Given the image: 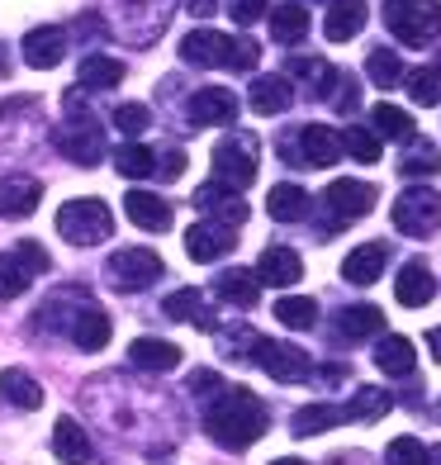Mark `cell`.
<instances>
[{
	"instance_id": "cell-7",
	"label": "cell",
	"mask_w": 441,
	"mask_h": 465,
	"mask_svg": "<svg viewBox=\"0 0 441 465\" xmlns=\"http://www.w3.org/2000/svg\"><path fill=\"white\" fill-rule=\"evenodd\" d=\"M394 228L408 232V238H427L441 228V195L427 185H413L394 200Z\"/></svg>"
},
{
	"instance_id": "cell-4",
	"label": "cell",
	"mask_w": 441,
	"mask_h": 465,
	"mask_svg": "<svg viewBox=\"0 0 441 465\" xmlns=\"http://www.w3.org/2000/svg\"><path fill=\"white\" fill-rule=\"evenodd\" d=\"M385 25L398 44L423 48L441 34V5L436 0H385Z\"/></svg>"
},
{
	"instance_id": "cell-23",
	"label": "cell",
	"mask_w": 441,
	"mask_h": 465,
	"mask_svg": "<svg viewBox=\"0 0 441 465\" xmlns=\"http://www.w3.org/2000/svg\"><path fill=\"white\" fill-rule=\"evenodd\" d=\"M361 29H366V0H332V10L323 19V34L332 44H347V38H356Z\"/></svg>"
},
{
	"instance_id": "cell-44",
	"label": "cell",
	"mask_w": 441,
	"mask_h": 465,
	"mask_svg": "<svg viewBox=\"0 0 441 465\" xmlns=\"http://www.w3.org/2000/svg\"><path fill=\"white\" fill-rule=\"evenodd\" d=\"M114 129L138 138L142 129H152V110H147V104H119V110H114Z\"/></svg>"
},
{
	"instance_id": "cell-29",
	"label": "cell",
	"mask_w": 441,
	"mask_h": 465,
	"mask_svg": "<svg viewBox=\"0 0 441 465\" xmlns=\"http://www.w3.org/2000/svg\"><path fill=\"white\" fill-rule=\"evenodd\" d=\"M385 328V313L375 309V304H351L338 313V332L347 337V342H361V337H375Z\"/></svg>"
},
{
	"instance_id": "cell-31",
	"label": "cell",
	"mask_w": 441,
	"mask_h": 465,
	"mask_svg": "<svg viewBox=\"0 0 441 465\" xmlns=\"http://www.w3.org/2000/svg\"><path fill=\"white\" fill-rule=\"evenodd\" d=\"M110 319H104L100 309H86L81 319H72V342L81 347V351H100V347H110Z\"/></svg>"
},
{
	"instance_id": "cell-24",
	"label": "cell",
	"mask_w": 441,
	"mask_h": 465,
	"mask_svg": "<svg viewBox=\"0 0 441 465\" xmlns=\"http://www.w3.org/2000/svg\"><path fill=\"white\" fill-rule=\"evenodd\" d=\"M247 104H251L257 114H285L289 104H294V91H289V81H285V76H261L257 86H251Z\"/></svg>"
},
{
	"instance_id": "cell-53",
	"label": "cell",
	"mask_w": 441,
	"mask_h": 465,
	"mask_svg": "<svg viewBox=\"0 0 441 465\" xmlns=\"http://www.w3.org/2000/svg\"><path fill=\"white\" fill-rule=\"evenodd\" d=\"M270 465H309V460H294V456H280V460H270Z\"/></svg>"
},
{
	"instance_id": "cell-52",
	"label": "cell",
	"mask_w": 441,
	"mask_h": 465,
	"mask_svg": "<svg viewBox=\"0 0 441 465\" xmlns=\"http://www.w3.org/2000/svg\"><path fill=\"white\" fill-rule=\"evenodd\" d=\"M427 347H432V356H436V361H441V323L427 332Z\"/></svg>"
},
{
	"instance_id": "cell-8",
	"label": "cell",
	"mask_w": 441,
	"mask_h": 465,
	"mask_svg": "<svg viewBox=\"0 0 441 465\" xmlns=\"http://www.w3.org/2000/svg\"><path fill=\"white\" fill-rule=\"evenodd\" d=\"M57 153L72 157L76 166H100L104 162V129L91 119V114H72L67 129H57Z\"/></svg>"
},
{
	"instance_id": "cell-17",
	"label": "cell",
	"mask_w": 441,
	"mask_h": 465,
	"mask_svg": "<svg viewBox=\"0 0 441 465\" xmlns=\"http://www.w3.org/2000/svg\"><path fill=\"white\" fill-rule=\"evenodd\" d=\"M62 53H67V29H57V25H44V29H29L24 34V62L38 72H48L62 62Z\"/></svg>"
},
{
	"instance_id": "cell-22",
	"label": "cell",
	"mask_w": 441,
	"mask_h": 465,
	"mask_svg": "<svg viewBox=\"0 0 441 465\" xmlns=\"http://www.w3.org/2000/svg\"><path fill=\"white\" fill-rule=\"evenodd\" d=\"M53 456L62 465H86L91 460V437H86V428H81L76 418H57V428H53Z\"/></svg>"
},
{
	"instance_id": "cell-37",
	"label": "cell",
	"mask_w": 441,
	"mask_h": 465,
	"mask_svg": "<svg viewBox=\"0 0 441 465\" xmlns=\"http://www.w3.org/2000/svg\"><path fill=\"white\" fill-rule=\"evenodd\" d=\"M389 404H394V399H389L385 390L366 385V390H356V394H351V404L342 409V418H361V422H370V418H385Z\"/></svg>"
},
{
	"instance_id": "cell-33",
	"label": "cell",
	"mask_w": 441,
	"mask_h": 465,
	"mask_svg": "<svg viewBox=\"0 0 441 465\" xmlns=\"http://www.w3.org/2000/svg\"><path fill=\"white\" fill-rule=\"evenodd\" d=\"M166 313H172L176 323L214 328V313L204 309V300H200V290H176V294H166Z\"/></svg>"
},
{
	"instance_id": "cell-2",
	"label": "cell",
	"mask_w": 441,
	"mask_h": 465,
	"mask_svg": "<svg viewBox=\"0 0 441 465\" xmlns=\"http://www.w3.org/2000/svg\"><path fill=\"white\" fill-rule=\"evenodd\" d=\"M181 57L191 62V67L251 72V67H257V44H251V38H223L219 29H195V34H185Z\"/></svg>"
},
{
	"instance_id": "cell-1",
	"label": "cell",
	"mask_w": 441,
	"mask_h": 465,
	"mask_svg": "<svg viewBox=\"0 0 441 465\" xmlns=\"http://www.w3.org/2000/svg\"><path fill=\"white\" fill-rule=\"evenodd\" d=\"M209 432H214V441L219 447H228V451H247L251 441H257L261 432H266V404L251 390H223L214 404H209Z\"/></svg>"
},
{
	"instance_id": "cell-15",
	"label": "cell",
	"mask_w": 441,
	"mask_h": 465,
	"mask_svg": "<svg viewBox=\"0 0 441 465\" xmlns=\"http://www.w3.org/2000/svg\"><path fill=\"white\" fill-rule=\"evenodd\" d=\"M233 247H238L233 242V228H223V223H195V228H185V257H191V262H219Z\"/></svg>"
},
{
	"instance_id": "cell-25",
	"label": "cell",
	"mask_w": 441,
	"mask_h": 465,
	"mask_svg": "<svg viewBox=\"0 0 441 465\" xmlns=\"http://www.w3.org/2000/svg\"><path fill=\"white\" fill-rule=\"evenodd\" d=\"M133 366L142 371H176L181 366V347L176 342H162V337H138V342L129 347Z\"/></svg>"
},
{
	"instance_id": "cell-45",
	"label": "cell",
	"mask_w": 441,
	"mask_h": 465,
	"mask_svg": "<svg viewBox=\"0 0 441 465\" xmlns=\"http://www.w3.org/2000/svg\"><path fill=\"white\" fill-rule=\"evenodd\" d=\"M389 465H427V447L417 437H394L389 451H385Z\"/></svg>"
},
{
	"instance_id": "cell-10",
	"label": "cell",
	"mask_w": 441,
	"mask_h": 465,
	"mask_svg": "<svg viewBox=\"0 0 441 465\" xmlns=\"http://www.w3.org/2000/svg\"><path fill=\"white\" fill-rule=\"evenodd\" d=\"M251 361H257L270 380H280V385H294V380L309 375V356L299 347H289V342H270V337H257Z\"/></svg>"
},
{
	"instance_id": "cell-30",
	"label": "cell",
	"mask_w": 441,
	"mask_h": 465,
	"mask_svg": "<svg viewBox=\"0 0 441 465\" xmlns=\"http://www.w3.org/2000/svg\"><path fill=\"white\" fill-rule=\"evenodd\" d=\"M219 300H228V304H238V309H251L257 304V294H261V281H257V271H223L219 276Z\"/></svg>"
},
{
	"instance_id": "cell-9",
	"label": "cell",
	"mask_w": 441,
	"mask_h": 465,
	"mask_svg": "<svg viewBox=\"0 0 441 465\" xmlns=\"http://www.w3.org/2000/svg\"><path fill=\"white\" fill-rule=\"evenodd\" d=\"M214 176L228 190H247L251 181H257V153H251L247 138H223L214 147Z\"/></svg>"
},
{
	"instance_id": "cell-49",
	"label": "cell",
	"mask_w": 441,
	"mask_h": 465,
	"mask_svg": "<svg viewBox=\"0 0 441 465\" xmlns=\"http://www.w3.org/2000/svg\"><path fill=\"white\" fill-rule=\"evenodd\" d=\"M191 394H223V380L214 371H195L191 375Z\"/></svg>"
},
{
	"instance_id": "cell-12",
	"label": "cell",
	"mask_w": 441,
	"mask_h": 465,
	"mask_svg": "<svg viewBox=\"0 0 441 465\" xmlns=\"http://www.w3.org/2000/svg\"><path fill=\"white\" fill-rule=\"evenodd\" d=\"M328 209H332V223H351V219H366L370 214V204H375V185L366 181H332L328 185Z\"/></svg>"
},
{
	"instance_id": "cell-42",
	"label": "cell",
	"mask_w": 441,
	"mask_h": 465,
	"mask_svg": "<svg viewBox=\"0 0 441 465\" xmlns=\"http://www.w3.org/2000/svg\"><path fill=\"white\" fill-rule=\"evenodd\" d=\"M408 95L417 104H441V67H417L408 72Z\"/></svg>"
},
{
	"instance_id": "cell-43",
	"label": "cell",
	"mask_w": 441,
	"mask_h": 465,
	"mask_svg": "<svg viewBox=\"0 0 441 465\" xmlns=\"http://www.w3.org/2000/svg\"><path fill=\"white\" fill-rule=\"evenodd\" d=\"M342 153H351L356 162H380V138L370 129H342Z\"/></svg>"
},
{
	"instance_id": "cell-21",
	"label": "cell",
	"mask_w": 441,
	"mask_h": 465,
	"mask_svg": "<svg viewBox=\"0 0 441 465\" xmlns=\"http://www.w3.org/2000/svg\"><path fill=\"white\" fill-rule=\"evenodd\" d=\"M394 294H398V304H404V309H423V304H432V294H436L432 271H427L423 262H408L404 271H398V281H394Z\"/></svg>"
},
{
	"instance_id": "cell-6",
	"label": "cell",
	"mask_w": 441,
	"mask_h": 465,
	"mask_svg": "<svg viewBox=\"0 0 441 465\" xmlns=\"http://www.w3.org/2000/svg\"><path fill=\"white\" fill-rule=\"evenodd\" d=\"M44 271H48V252L38 242H19L10 252H0V300H19Z\"/></svg>"
},
{
	"instance_id": "cell-48",
	"label": "cell",
	"mask_w": 441,
	"mask_h": 465,
	"mask_svg": "<svg viewBox=\"0 0 441 465\" xmlns=\"http://www.w3.org/2000/svg\"><path fill=\"white\" fill-rule=\"evenodd\" d=\"M181 166H185V157H181L176 147H172V153H162V157H157V166H152V172H157L162 181H176V176H181Z\"/></svg>"
},
{
	"instance_id": "cell-47",
	"label": "cell",
	"mask_w": 441,
	"mask_h": 465,
	"mask_svg": "<svg viewBox=\"0 0 441 465\" xmlns=\"http://www.w3.org/2000/svg\"><path fill=\"white\" fill-rule=\"evenodd\" d=\"M228 15H233L238 25H257L266 15V0H228Z\"/></svg>"
},
{
	"instance_id": "cell-28",
	"label": "cell",
	"mask_w": 441,
	"mask_h": 465,
	"mask_svg": "<svg viewBox=\"0 0 441 465\" xmlns=\"http://www.w3.org/2000/svg\"><path fill=\"white\" fill-rule=\"evenodd\" d=\"M0 394H5L15 409H38V404H44V385H38L29 371H19V366L0 371Z\"/></svg>"
},
{
	"instance_id": "cell-38",
	"label": "cell",
	"mask_w": 441,
	"mask_h": 465,
	"mask_svg": "<svg viewBox=\"0 0 441 465\" xmlns=\"http://www.w3.org/2000/svg\"><path fill=\"white\" fill-rule=\"evenodd\" d=\"M276 319L285 323V328H313V323H318V304H313L309 300V294H285V300L276 304Z\"/></svg>"
},
{
	"instance_id": "cell-13",
	"label": "cell",
	"mask_w": 441,
	"mask_h": 465,
	"mask_svg": "<svg viewBox=\"0 0 441 465\" xmlns=\"http://www.w3.org/2000/svg\"><path fill=\"white\" fill-rule=\"evenodd\" d=\"M195 209H204L209 223H223V228H238V223L247 219L242 195H238V190H228V185H219V181L195 190Z\"/></svg>"
},
{
	"instance_id": "cell-5",
	"label": "cell",
	"mask_w": 441,
	"mask_h": 465,
	"mask_svg": "<svg viewBox=\"0 0 441 465\" xmlns=\"http://www.w3.org/2000/svg\"><path fill=\"white\" fill-rule=\"evenodd\" d=\"M157 276H162V257L152 247H119L110 257V266H104V281H110L114 290H123V294L147 290Z\"/></svg>"
},
{
	"instance_id": "cell-19",
	"label": "cell",
	"mask_w": 441,
	"mask_h": 465,
	"mask_svg": "<svg viewBox=\"0 0 441 465\" xmlns=\"http://www.w3.org/2000/svg\"><path fill=\"white\" fill-rule=\"evenodd\" d=\"M389 262V247L385 242H361V247H351V257L342 262V276L351 285H375L380 281V271Z\"/></svg>"
},
{
	"instance_id": "cell-50",
	"label": "cell",
	"mask_w": 441,
	"mask_h": 465,
	"mask_svg": "<svg viewBox=\"0 0 441 465\" xmlns=\"http://www.w3.org/2000/svg\"><path fill=\"white\" fill-rule=\"evenodd\" d=\"M338 86H342V95H332V104H338L342 114H351L356 100H361V95H356V81H351V76H338Z\"/></svg>"
},
{
	"instance_id": "cell-20",
	"label": "cell",
	"mask_w": 441,
	"mask_h": 465,
	"mask_svg": "<svg viewBox=\"0 0 441 465\" xmlns=\"http://www.w3.org/2000/svg\"><path fill=\"white\" fill-rule=\"evenodd\" d=\"M123 209H129V219L147 232H166L172 228V204H166L162 195H147V190H129L123 195Z\"/></svg>"
},
{
	"instance_id": "cell-32",
	"label": "cell",
	"mask_w": 441,
	"mask_h": 465,
	"mask_svg": "<svg viewBox=\"0 0 441 465\" xmlns=\"http://www.w3.org/2000/svg\"><path fill=\"white\" fill-rule=\"evenodd\" d=\"M413 342L408 337H380V347H375V366L385 375H413Z\"/></svg>"
},
{
	"instance_id": "cell-14",
	"label": "cell",
	"mask_w": 441,
	"mask_h": 465,
	"mask_svg": "<svg viewBox=\"0 0 441 465\" xmlns=\"http://www.w3.org/2000/svg\"><path fill=\"white\" fill-rule=\"evenodd\" d=\"M185 114H191V124H233L238 119V95L223 91V86H200L191 95V104H185Z\"/></svg>"
},
{
	"instance_id": "cell-40",
	"label": "cell",
	"mask_w": 441,
	"mask_h": 465,
	"mask_svg": "<svg viewBox=\"0 0 441 465\" xmlns=\"http://www.w3.org/2000/svg\"><path fill=\"white\" fill-rule=\"evenodd\" d=\"M114 166L123 176H147L157 166V153H152V147H142V143H123L114 153Z\"/></svg>"
},
{
	"instance_id": "cell-27",
	"label": "cell",
	"mask_w": 441,
	"mask_h": 465,
	"mask_svg": "<svg viewBox=\"0 0 441 465\" xmlns=\"http://www.w3.org/2000/svg\"><path fill=\"white\" fill-rule=\"evenodd\" d=\"M266 214L276 219V223H299V219H309V195H304L299 185H270Z\"/></svg>"
},
{
	"instance_id": "cell-16",
	"label": "cell",
	"mask_w": 441,
	"mask_h": 465,
	"mask_svg": "<svg viewBox=\"0 0 441 465\" xmlns=\"http://www.w3.org/2000/svg\"><path fill=\"white\" fill-rule=\"evenodd\" d=\"M38 200H44V185L34 176H0V219H29Z\"/></svg>"
},
{
	"instance_id": "cell-35",
	"label": "cell",
	"mask_w": 441,
	"mask_h": 465,
	"mask_svg": "<svg viewBox=\"0 0 441 465\" xmlns=\"http://www.w3.org/2000/svg\"><path fill=\"white\" fill-rule=\"evenodd\" d=\"M338 422H347L338 404H304L294 413V437H318L328 428H338Z\"/></svg>"
},
{
	"instance_id": "cell-51",
	"label": "cell",
	"mask_w": 441,
	"mask_h": 465,
	"mask_svg": "<svg viewBox=\"0 0 441 465\" xmlns=\"http://www.w3.org/2000/svg\"><path fill=\"white\" fill-rule=\"evenodd\" d=\"M219 0H185V15H214Z\"/></svg>"
},
{
	"instance_id": "cell-39",
	"label": "cell",
	"mask_w": 441,
	"mask_h": 465,
	"mask_svg": "<svg viewBox=\"0 0 441 465\" xmlns=\"http://www.w3.org/2000/svg\"><path fill=\"white\" fill-rule=\"evenodd\" d=\"M404 176H436L441 172V153L423 138H408V153H404V166H398Z\"/></svg>"
},
{
	"instance_id": "cell-18",
	"label": "cell",
	"mask_w": 441,
	"mask_h": 465,
	"mask_svg": "<svg viewBox=\"0 0 441 465\" xmlns=\"http://www.w3.org/2000/svg\"><path fill=\"white\" fill-rule=\"evenodd\" d=\"M299 276H304L299 252H289V247H266V252H261V262H257V281H261V285L285 290V285H294Z\"/></svg>"
},
{
	"instance_id": "cell-34",
	"label": "cell",
	"mask_w": 441,
	"mask_h": 465,
	"mask_svg": "<svg viewBox=\"0 0 441 465\" xmlns=\"http://www.w3.org/2000/svg\"><path fill=\"white\" fill-rule=\"evenodd\" d=\"M370 134H375V138L408 143V138H413V119H408V110H398V104H375V114H370Z\"/></svg>"
},
{
	"instance_id": "cell-46",
	"label": "cell",
	"mask_w": 441,
	"mask_h": 465,
	"mask_svg": "<svg viewBox=\"0 0 441 465\" xmlns=\"http://www.w3.org/2000/svg\"><path fill=\"white\" fill-rule=\"evenodd\" d=\"M289 72H294V76H309V81H323V86H332V81H338V76H332V67H328V62H318V57H294Z\"/></svg>"
},
{
	"instance_id": "cell-3",
	"label": "cell",
	"mask_w": 441,
	"mask_h": 465,
	"mask_svg": "<svg viewBox=\"0 0 441 465\" xmlns=\"http://www.w3.org/2000/svg\"><path fill=\"white\" fill-rule=\"evenodd\" d=\"M57 232L76 247H95L104 238H114V214L110 204L95 200V195H81V200H67L57 209Z\"/></svg>"
},
{
	"instance_id": "cell-41",
	"label": "cell",
	"mask_w": 441,
	"mask_h": 465,
	"mask_svg": "<svg viewBox=\"0 0 441 465\" xmlns=\"http://www.w3.org/2000/svg\"><path fill=\"white\" fill-rule=\"evenodd\" d=\"M366 72H370L375 86H394V81H404V62H398V53H389V48H375L366 57Z\"/></svg>"
},
{
	"instance_id": "cell-26",
	"label": "cell",
	"mask_w": 441,
	"mask_h": 465,
	"mask_svg": "<svg viewBox=\"0 0 441 465\" xmlns=\"http://www.w3.org/2000/svg\"><path fill=\"white\" fill-rule=\"evenodd\" d=\"M76 81H81V91H110V86L123 81V62L104 57V53H91V57H81Z\"/></svg>"
},
{
	"instance_id": "cell-36",
	"label": "cell",
	"mask_w": 441,
	"mask_h": 465,
	"mask_svg": "<svg viewBox=\"0 0 441 465\" xmlns=\"http://www.w3.org/2000/svg\"><path fill=\"white\" fill-rule=\"evenodd\" d=\"M270 34H276L280 44H299V38L309 34V10L294 5V0L289 5H276L270 10Z\"/></svg>"
},
{
	"instance_id": "cell-11",
	"label": "cell",
	"mask_w": 441,
	"mask_h": 465,
	"mask_svg": "<svg viewBox=\"0 0 441 465\" xmlns=\"http://www.w3.org/2000/svg\"><path fill=\"white\" fill-rule=\"evenodd\" d=\"M285 157L304 162V166H332L342 157V138H338V129H328V124H304L299 138L285 147Z\"/></svg>"
}]
</instances>
